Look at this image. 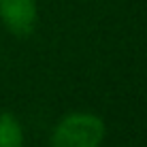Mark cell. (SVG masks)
Listing matches in <instances>:
<instances>
[{"instance_id": "obj_3", "label": "cell", "mask_w": 147, "mask_h": 147, "mask_svg": "<svg viewBox=\"0 0 147 147\" xmlns=\"http://www.w3.org/2000/svg\"><path fill=\"white\" fill-rule=\"evenodd\" d=\"M0 147H24L22 126L11 113H0Z\"/></svg>"}, {"instance_id": "obj_1", "label": "cell", "mask_w": 147, "mask_h": 147, "mask_svg": "<svg viewBox=\"0 0 147 147\" xmlns=\"http://www.w3.org/2000/svg\"><path fill=\"white\" fill-rule=\"evenodd\" d=\"M105 121L94 113H70L62 117L51 134V147H100Z\"/></svg>"}, {"instance_id": "obj_2", "label": "cell", "mask_w": 147, "mask_h": 147, "mask_svg": "<svg viewBox=\"0 0 147 147\" xmlns=\"http://www.w3.org/2000/svg\"><path fill=\"white\" fill-rule=\"evenodd\" d=\"M0 22L15 36H28L36 26L34 0H0Z\"/></svg>"}]
</instances>
